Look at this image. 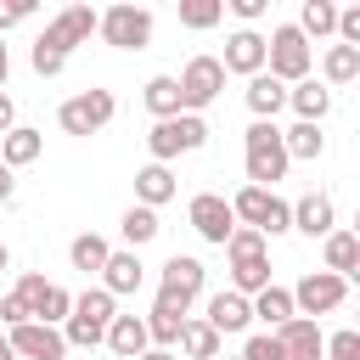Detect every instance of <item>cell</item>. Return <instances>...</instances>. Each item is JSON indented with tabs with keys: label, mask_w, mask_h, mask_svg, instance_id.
I'll use <instances>...</instances> for the list:
<instances>
[{
	"label": "cell",
	"mask_w": 360,
	"mask_h": 360,
	"mask_svg": "<svg viewBox=\"0 0 360 360\" xmlns=\"http://www.w3.org/2000/svg\"><path fill=\"white\" fill-rule=\"evenodd\" d=\"M242 158H248V186H264V191H276V180H287V163H292L287 158V135L276 124H264V118L248 124Z\"/></svg>",
	"instance_id": "6da1fadb"
},
{
	"label": "cell",
	"mask_w": 360,
	"mask_h": 360,
	"mask_svg": "<svg viewBox=\"0 0 360 360\" xmlns=\"http://www.w3.org/2000/svg\"><path fill=\"white\" fill-rule=\"evenodd\" d=\"M112 321H118V298L107 287H84L73 298V315H68L62 338H68V349H96V343H107Z\"/></svg>",
	"instance_id": "7a4b0ae2"
},
{
	"label": "cell",
	"mask_w": 360,
	"mask_h": 360,
	"mask_svg": "<svg viewBox=\"0 0 360 360\" xmlns=\"http://www.w3.org/2000/svg\"><path fill=\"white\" fill-rule=\"evenodd\" d=\"M202 259H191V253H174L169 264H163V276H158V304L152 309H169V315H180V321H191V304H197V292H202Z\"/></svg>",
	"instance_id": "3957f363"
},
{
	"label": "cell",
	"mask_w": 360,
	"mask_h": 360,
	"mask_svg": "<svg viewBox=\"0 0 360 360\" xmlns=\"http://www.w3.org/2000/svg\"><path fill=\"white\" fill-rule=\"evenodd\" d=\"M231 208H236V225H253V231H264V236L292 231V202H281V197L264 191V186H242V191L231 197Z\"/></svg>",
	"instance_id": "277c9868"
},
{
	"label": "cell",
	"mask_w": 360,
	"mask_h": 360,
	"mask_svg": "<svg viewBox=\"0 0 360 360\" xmlns=\"http://www.w3.org/2000/svg\"><path fill=\"white\" fill-rule=\"evenodd\" d=\"M309 68H315V56H309L304 28H298V22L270 28V68H264V73H276L281 84H304V79H309Z\"/></svg>",
	"instance_id": "5b68a950"
},
{
	"label": "cell",
	"mask_w": 360,
	"mask_h": 360,
	"mask_svg": "<svg viewBox=\"0 0 360 360\" xmlns=\"http://www.w3.org/2000/svg\"><path fill=\"white\" fill-rule=\"evenodd\" d=\"M112 112H118V101H112V90H79V96H68L62 101V112H56V124L68 129V135H96V129H107L112 124Z\"/></svg>",
	"instance_id": "8992f818"
},
{
	"label": "cell",
	"mask_w": 360,
	"mask_h": 360,
	"mask_svg": "<svg viewBox=\"0 0 360 360\" xmlns=\"http://www.w3.org/2000/svg\"><path fill=\"white\" fill-rule=\"evenodd\" d=\"M208 141V124L197 118V112H180V118H163V124H152V135H146V152H152V163H169V158H180V152H197Z\"/></svg>",
	"instance_id": "52a82bcc"
},
{
	"label": "cell",
	"mask_w": 360,
	"mask_h": 360,
	"mask_svg": "<svg viewBox=\"0 0 360 360\" xmlns=\"http://www.w3.org/2000/svg\"><path fill=\"white\" fill-rule=\"evenodd\" d=\"M101 39L112 45V51H146L152 45V11L146 6H107L101 11Z\"/></svg>",
	"instance_id": "ba28073f"
},
{
	"label": "cell",
	"mask_w": 360,
	"mask_h": 360,
	"mask_svg": "<svg viewBox=\"0 0 360 360\" xmlns=\"http://www.w3.org/2000/svg\"><path fill=\"white\" fill-rule=\"evenodd\" d=\"M90 34H101V11H90V6H68V11H56V17L45 22L39 45H45V51H56V56H68V51H73V45H84Z\"/></svg>",
	"instance_id": "9c48e42d"
},
{
	"label": "cell",
	"mask_w": 360,
	"mask_h": 360,
	"mask_svg": "<svg viewBox=\"0 0 360 360\" xmlns=\"http://www.w3.org/2000/svg\"><path fill=\"white\" fill-rule=\"evenodd\" d=\"M186 219H191V231H197L202 242H214V248H225V242L236 236V208H231L219 191H197L191 208H186Z\"/></svg>",
	"instance_id": "30bf717a"
},
{
	"label": "cell",
	"mask_w": 360,
	"mask_h": 360,
	"mask_svg": "<svg viewBox=\"0 0 360 360\" xmlns=\"http://www.w3.org/2000/svg\"><path fill=\"white\" fill-rule=\"evenodd\" d=\"M225 90V62L219 56H191L186 73H180V96H186V112L202 118V107H214V96Z\"/></svg>",
	"instance_id": "8fae6325"
},
{
	"label": "cell",
	"mask_w": 360,
	"mask_h": 360,
	"mask_svg": "<svg viewBox=\"0 0 360 360\" xmlns=\"http://www.w3.org/2000/svg\"><path fill=\"white\" fill-rule=\"evenodd\" d=\"M343 292H349V281L343 276H332V270H309L298 287H292V304H298V315H332L338 304H343Z\"/></svg>",
	"instance_id": "7c38bea8"
},
{
	"label": "cell",
	"mask_w": 360,
	"mask_h": 360,
	"mask_svg": "<svg viewBox=\"0 0 360 360\" xmlns=\"http://www.w3.org/2000/svg\"><path fill=\"white\" fill-rule=\"evenodd\" d=\"M225 73H242V79H259L264 68H270V39L264 34H253V28H236L231 39H225Z\"/></svg>",
	"instance_id": "4fadbf2b"
},
{
	"label": "cell",
	"mask_w": 360,
	"mask_h": 360,
	"mask_svg": "<svg viewBox=\"0 0 360 360\" xmlns=\"http://www.w3.org/2000/svg\"><path fill=\"white\" fill-rule=\"evenodd\" d=\"M11 349H17V360H68V338H62V326H45V321L11 326Z\"/></svg>",
	"instance_id": "5bb4252c"
},
{
	"label": "cell",
	"mask_w": 360,
	"mask_h": 360,
	"mask_svg": "<svg viewBox=\"0 0 360 360\" xmlns=\"http://www.w3.org/2000/svg\"><path fill=\"white\" fill-rule=\"evenodd\" d=\"M276 338H281L287 360H326V338H321V326H315L309 315H292Z\"/></svg>",
	"instance_id": "9a60e30c"
},
{
	"label": "cell",
	"mask_w": 360,
	"mask_h": 360,
	"mask_svg": "<svg viewBox=\"0 0 360 360\" xmlns=\"http://www.w3.org/2000/svg\"><path fill=\"white\" fill-rule=\"evenodd\" d=\"M248 107H253V118H264V124H276V112L292 101V84H281L276 73H259V79H248Z\"/></svg>",
	"instance_id": "2e32d148"
},
{
	"label": "cell",
	"mask_w": 360,
	"mask_h": 360,
	"mask_svg": "<svg viewBox=\"0 0 360 360\" xmlns=\"http://www.w3.org/2000/svg\"><path fill=\"white\" fill-rule=\"evenodd\" d=\"M332 219H338V214H332V197H326V191H309V197L292 202V231H304V236H321V242H326V236H332Z\"/></svg>",
	"instance_id": "e0dca14e"
},
{
	"label": "cell",
	"mask_w": 360,
	"mask_h": 360,
	"mask_svg": "<svg viewBox=\"0 0 360 360\" xmlns=\"http://www.w3.org/2000/svg\"><path fill=\"white\" fill-rule=\"evenodd\" d=\"M146 281V264H141V253L135 248H112V259H107V270H101V287L118 298V292H135Z\"/></svg>",
	"instance_id": "ac0fdd59"
},
{
	"label": "cell",
	"mask_w": 360,
	"mask_h": 360,
	"mask_svg": "<svg viewBox=\"0 0 360 360\" xmlns=\"http://www.w3.org/2000/svg\"><path fill=\"white\" fill-rule=\"evenodd\" d=\"M202 321H208V326H214L219 338H225V332H242V326L253 321V298H242V292H214V298H208V315H202Z\"/></svg>",
	"instance_id": "d6986e66"
},
{
	"label": "cell",
	"mask_w": 360,
	"mask_h": 360,
	"mask_svg": "<svg viewBox=\"0 0 360 360\" xmlns=\"http://www.w3.org/2000/svg\"><path fill=\"white\" fill-rule=\"evenodd\" d=\"M141 101H146V112H152L158 124H163V118H180V112H186V96H180V79H174V73H158V79H146Z\"/></svg>",
	"instance_id": "ffe728a7"
},
{
	"label": "cell",
	"mask_w": 360,
	"mask_h": 360,
	"mask_svg": "<svg viewBox=\"0 0 360 360\" xmlns=\"http://www.w3.org/2000/svg\"><path fill=\"white\" fill-rule=\"evenodd\" d=\"M107 349H112L118 360H141V354L152 349L146 321H141V315H118V321H112V332H107Z\"/></svg>",
	"instance_id": "44dd1931"
},
{
	"label": "cell",
	"mask_w": 360,
	"mask_h": 360,
	"mask_svg": "<svg viewBox=\"0 0 360 360\" xmlns=\"http://www.w3.org/2000/svg\"><path fill=\"white\" fill-rule=\"evenodd\" d=\"M174 191H180V186H174L169 163H146V169L135 174V202H141V208H163Z\"/></svg>",
	"instance_id": "7402d4cb"
},
{
	"label": "cell",
	"mask_w": 360,
	"mask_h": 360,
	"mask_svg": "<svg viewBox=\"0 0 360 360\" xmlns=\"http://www.w3.org/2000/svg\"><path fill=\"white\" fill-rule=\"evenodd\" d=\"M39 152H45V135H39V129H28V124H17V129L0 141V163H6V169H28Z\"/></svg>",
	"instance_id": "603a6c76"
},
{
	"label": "cell",
	"mask_w": 360,
	"mask_h": 360,
	"mask_svg": "<svg viewBox=\"0 0 360 360\" xmlns=\"http://www.w3.org/2000/svg\"><path fill=\"white\" fill-rule=\"evenodd\" d=\"M68 259H73V270L101 276V270H107V259H112V242H107V236H96V231H84V236H73V242H68Z\"/></svg>",
	"instance_id": "cb8c5ba5"
},
{
	"label": "cell",
	"mask_w": 360,
	"mask_h": 360,
	"mask_svg": "<svg viewBox=\"0 0 360 360\" xmlns=\"http://www.w3.org/2000/svg\"><path fill=\"white\" fill-rule=\"evenodd\" d=\"M292 315H298V304H292V287H264V292L253 298V321H264L270 332H281Z\"/></svg>",
	"instance_id": "d4e9b609"
},
{
	"label": "cell",
	"mask_w": 360,
	"mask_h": 360,
	"mask_svg": "<svg viewBox=\"0 0 360 360\" xmlns=\"http://www.w3.org/2000/svg\"><path fill=\"white\" fill-rule=\"evenodd\" d=\"M287 107L298 112V124H321V118L332 112V90L315 84V79H304V84H292V101H287Z\"/></svg>",
	"instance_id": "484cf974"
},
{
	"label": "cell",
	"mask_w": 360,
	"mask_h": 360,
	"mask_svg": "<svg viewBox=\"0 0 360 360\" xmlns=\"http://www.w3.org/2000/svg\"><path fill=\"white\" fill-rule=\"evenodd\" d=\"M180 354H186V360H219V332H214L208 321H186Z\"/></svg>",
	"instance_id": "4316f807"
},
{
	"label": "cell",
	"mask_w": 360,
	"mask_h": 360,
	"mask_svg": "<svg viewBox=\"0 0 360 360\" xmlns=\"http://www.w3.org/2000/svg\"><path fill=\"white\" fill-rule=\"evenodd\" d=\"M298 28H304V39H326V34H338V6H332V0H304Z\"/></svg>",
	"instance_id": "83f0119b"
},
{
	"label": "cell",
	"mask_w": 360,
	"mask_h": 360,
	"mask_svg": "<svg viewBox=\"0 0 360 360\" xmlns=\"http://www.w3.org/2000/svg\"><path fill=\"white\" fill-rule=\"evenodd\" d=\"M118 231H124V242H129V248H146V242H152L163 225H158V208H141V202H135V208H124Z\"/></svg>",
	"instance_id": "f1b7e54d"
},
{
	"label": "cell",
	"mask_w": 360,
	"mask_h": 360,
	"mask_svg": "<svg viewBox=\"0 0 360 360\" xmlns=\"http://www.w3.org/2000/svg\"><path fill=\"white\" fill-rule=\"evenodd\" d=\"M321 73H326V84H354L360 79V51L354 45H326Z\"/></svg>",
	"instance_id": "f546056e"
},
{
	"label": "cell",
	"mask_w": 360,
	"mask_h": 360,
	"mask_svg": "<svg viewBox=\"0 0 360 360\" xmlns=\"http://www.w3.org/2000/svg\"><path fill=\"white\" fill-rule=\"evenodd\" d=\"M287 135V158H304V163H315L321 152H326V135H321V124H292V129H281Z\"/></svg>",
	"instance_id": "4dcf8cb0"
},
{
	"label": "cell",
	"mask_w": 360,
	"mask_h": 360,
	"mask_svg": "<svg viewBox=\"0 0 360 360\" xmlns=\"http://www.w3.org/2000/svg\"><path fill=\"white\" fill-rule=\"evenodd\" d=\"M321 253H326V270H332V276H349L354 259H360V242H354V231H332Z\"/></svg>",
	"instance_id": "1f68e13d"
},
{
	"label": "cell",
	"mask_w": 360,
	"mask_h": 360,
	"mask_svg": "<svg viewBox=\"0 0 360 360\" xmlns=\"http://www.w3.org/2000/svg\"><path fill=\"white\" fill-rule=\"evenodd\" d=\"M264 242H270L264 231H253V225H236V236L225 242V259H231V264H242V259H264Z\"/></svg>",
	"instance_id": "d6a6232c"
},
{
	"label": "cell",
	"mask_w": 360,
	"mask_h": 360,
	"mask_svg": "<svg viewBox=\"0 0 360 360\" xmlns=\"http://www.w3.org/2000/svg\"><path fill=\"white\" fill-rule=\"evenodd\" d=\"M225 17V0H180V22L186 28H214Z\"/></svg>",
	"instance_id": "836d02e7"
},
{
	"label": "cell",
	"mask_w": 360,
	"mask_h": 360,
	"mask_svg": "<svg viewBox=\"0 0 360 360\" xmlns=\"http://www.w3.org/2000/svg\"><path fill=\"white\" fill-rule=\"evenodd\" d=\"M242 360H287V349H281L276 332H253V338L242 343Z\"/></svg>",
	"instance_id": "e575fe53"
},
{
	"label": "cell",
	"mask_w": 360,
	"mask_h": 360,
	"mask_svg": "<svg viewBox=\"0 0 360 360\" xmlns=\"http://www.w3.org/2000/svg\"><path fill=\"white\" fill-rule=\"evenodd\" d=\"M326 360H360V326H343L326 338Z\"/></svg>",
	"instance_id": "d590c367"
},
{
	"label": "cell",
	"mask_w": 360,
	"mask_h": 360,
	"mask_svg": "<svg viewBox=\"0 0 360 360\" xmlns=\"http://www.w3.org/2000/svg\"><path fill=\"white\" fill-rule=\"evenodd\" d=\"M0 321H6V326H28V321H34V309L22 304V292H17V287H11V292H0Z\"/></svg>",
	"instance_id": "8d00e7d4"
},
{
	"label": "cell",
	"mask_w": 360,
	"mask_h": 360,
	"mask_svg": "<svg viewBox=\"0 0 360 360\" xmlns=\"http://www.w3.org/2000/svg\"><path fill=\"white\" fill-rule=\"evenodd\" d=\"M62 68H68V56H56V51H45V45L34 39V73H39V79H56Z\"/></svg>",
	"instance_id": "74e56055"
},
{
	"label": "cell",
	"mask_w": 360,
	"mask_h": 360,
	"mask_svg": "<svg viewBox=\"0 0 360 360\" xmlns=\"http://www.w3.org/2000/svg\"><path fill=\"white\" fill-rule=\"evenodd\" d=\"M338 45H354V51H360V6L338 11Z\"/></svg>",
	"instance_id": "f35d334b"
},
{
	"label": "cell",
	"mask_w": 360,
	"mask_h": 360,
	"mask_svg": "<svg viewBox=\"0 0 360 360\" xmlns=\"http://www.w3.org/2000/svg\"><path fill=\"white\" fill-rule=\"evenodd\" d=\"M22 17H34V6H28V0H11V6H0V34H6V28H17Z\"/></svg>",
	"instance_id": "ab89813d"
},
{
	"label": "cell",
	"mask_w": 360,
	"mask_h": 360,
	"mask_svg": "<svg viewBox=\"0 0 360 360\" xmlns=\"http://www.w3.org/2000/svg\"><path fill=\"white\" fill-rule=\"evenodd\" d=\"M231 11H236L242 22H259V17L270 11V0H231Z\"/></svg>",
	"instance_id": "60d3db41"
},
{
	"label": "cell",
	"mask_w": 360,
	"mask_h": 360,
	"mask_svg": "<svg viewBox=\"0 0 360 360\" xmlns=\"http://www.w3.org/2000/svg\"><path fill=\"white\" fill-rule=\"evenodd\" d=\"M17 129V107H11V96L0 90V135H11Z\"/></svg>",
	"instance_id": "b9f144b4"
},
{
	"label": "cell",
	"mask_w": 360,
	"mask_h": 360,
	"mask_svg": "<svg viewBox=\"0 0 360 360\" xmlns=\"http://www.w3.org/2000/svg\"><path fill=\"white\" fill-rule=\"evenodd\" d=\"M11 197H17V169L0 163V202H11Z\"/></svg>",
	"instance_id": "7bdbcfd3"
},
{
	"label": "cell",
	"mask_w": 360,
	"mask_h": 360,
	"mask_svg": "<svg viewBox=\"0 0 360 360\" xmlns=\"http://www.w3.org/2000/svg\"><path fill=\"white\" fill-rule=\"evenodd\" d=\"M6 73H11V51H6V39H0V90H6Z\"/></svg>",
	"instance_id": "ee69618b"
},
{
	"label": "cell",
	"mask_w": 360,
	"mask_h": 360,
	"mask_svg": "<svg viewBox=\"0 0 360 360\" xmlns=\"http://www.w3.org/2000/svg\"><path fill=\"white\" fill-rule=\"evenodd\" d=\"M141 360H180V354H174V349H146Z\"/></svg>",
	"instance_id": "f6af8a7d"
},
{
	"label": "cell",
	"mask_w": 360,
	"mask_h": 360,
	"mask_svg": "<svg viewBox=\"0 0 360 360\" xmlns=\"http://www.w3.org/2000/svg\"><path fill=\"white\" fill-rule=\"evenodd\" d=\"M0 360H17V349H11V332H0Z\"/></svg>",
	"instance_id": "bcb514c9"
},
{
	"label": "cell",
	"mask_w": 360,
	"mask_h": 360,
	"mask_svg": "<svg viewBox=\"0 0 360 360\" xmlns=\"http://www.w3.org/2000/svg\"><path fill=\"white\" fill-rule=\"evenodd\" d=\"M6 264H11V248H6V242H0V270H6Z\"/></svg>",
	"instance_id": "7dc6e473"
},
{
	"label": "cell",
	"mask_w": 360,
	"mask_h": 360,
	"mask_svg": "<svg viewBox=\"0 0 360 360\" xmlns=\"http://www.w3.org/2000/svg\"><path fill=\"white\" fill-rule=\"evenodd\" d=\"M343 281H360V259H354V270H349V276H343Z\"/></svg>",
	"instance_id": "c3c4849f"
},
{
	"label": "cell",
	"mask_w": 360,
	"mask_h": 360,
	"mask_svg": "<svg viewBox=\"0 0 360 360\" xmlns=\"http://www.w3.org/2000/svg\"><path fill=\"white\" fill-rule=\"evenodd\" d=\"M354 242H360V214H354Z\"/></svg>",
	"instance_id": "681fc988"
},
{
	"label": "cell",
	"mask_w": 360,
	"mask_h": 360,
	"mask_svg": "<svg viewBox=\"0 0 360 360\" xmlns=\"http://www.w3.org/2000/svg\"><path fill=\"white\" fill-rule=\"evenodd\" d=\"M0 141H6V135H0Z\"/></svg>",
	"instance_id": "f907efd6"
},
{
	"label": "cell",
	"mask_w": 360,
	"mask_h": 360,
	"mask_svg": "<svg viewBox=\"0 0 360 360\" xmlns=\"http://www.w3.org/2000/svg\"><path fill=\"white\" fill-rule=\"evenodd\" d=\"M236 360H242V354H236Z\"/></svg>",
	"instance_id": "816d5d0a"
}]
</instances>
